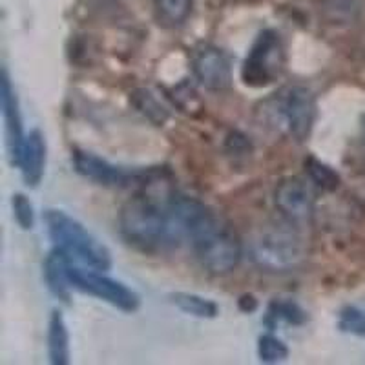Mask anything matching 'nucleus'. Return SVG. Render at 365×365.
Segmentation results:
<instances>
[{"mask_svg":"<svg viewBox=\"0 0 365 365\" xmlns=\"http://www.w3.org/2000/svg\"><path fill=\"white\" fill-rule=\"evenodd\" d=\"M141 190L120 208L119 230L126 243L143 252H159L178 247V230L172 203L178 192L168 187L161 170L150 172Z\"/></svg>","mask_w":365,"mask_h":365,"instance_id":"1","label":"nucleus"},{"mask_svg":"<svg viewBox=\"0 0 365 365\" xmlns=\"http://www.w3.org/2000/svg\"><path fill=\"white\" fill-rule=\"evenodd\" d=\"M187 243H190L200 265L214 276L232 272L243 256L236 230L201 201L195 205L188 223Z\"/></svg>","mask_w":365,"mask_h":365,"instance_id":"2","label":"nucleus"},{"mask_svg":"<svg viewBox=\"0 0 365 365\" xmlns=\"http://www.w3.org/2000/svg\"><path fill=\"white\" fill-rule=\"evenodd\" d=\"M249 254L257 269L272 274L292 272L307 256V247L296 225L283 221L263 227L249 241Z\"/></svg>","mask_w":365,"mask_h":365,"instance_id":"3","label":"nucleus"},{"mask_svg":"<svg viewBox=\"0 0 365 365\" xmlns=\"http://www.w3.org/2000/svg\"><path fill=\"white\" fill-rule=\"evenodd\" d=\"M263 120L296 143L309 139L316 120V97L309 88L291 84L263 103Z\"/></svg>","mask_w":365,"mask_h":365,"instance_id":"4","label":"nucleus"},{"mask_svg":"<svg viewBox=\"0 0 365 365\" xmlns=\"http://www.w3.org/2000/svg\"><path fill=\"white\" fill-rule=\"evenodd\" d=\"M46 227L55 249L63 250L71 262H77L88 269L108 270L112 267V254L86 227L68 216L64 210L50 208L44 214Z\"/></svg>","mask_w":365,"mask_h":365,"instance_id":"5","label":"nucleus"},{"mask_svg":"<svg viewBox=\"0 0 365 365\" xmlns=\"http://www.w3.org/2000/svg\"><path fill=\"white\" fill-rule=\"evenodd\" d=\"M285 68V48L282 37L274 29H263L247 55L241 79L247 86L263 88L272 84Z\"/></svg>","mask_w":365,"mask_h":365,"instance_id":"6","label":"nucleus"},{"mask_svg":"<svg viewBox=\"0 0 365 365\" xmlns=\"http://www.w3.org/2000/svg\"><path fill=\"white\" fill-rule=\"evenodd\" d=\"M68 274H70V282L73 289L86 292L90 296H96V298L119 309V311L135 312L141 305V299H139L135 291H132L125 283L104 276L103 270H88V267L70 259Z\"/></svg>","mask_w":365,"mask_h":365,"instance_id":"7","label":"nucleus"},{"mask_svg":"<svg viewBox=\"0 0 365 365\" xmlns=\"http://www.w3.org/2000/svg\"><path fill=\"white\" fill-rule=\"evenodd\" d=\"M75 170L83 178L96 181L104 187H117V188H128L133 185L141 187L143 182L148 179L152 170H126L123 166H115L108 163L106 159L99 155L86 152V150H73L71 155Z\"/></svg>","mask_w":365,"mask_h":365,"instance_id":"8","label":"nucleus"},{"mask_svg":"<svg viewBox=\"0 0 365 365\" xmlns=\"http://www.w3.org/2000/svg\"><path fill=\"white\" fill-rule=\"evenodd\" d=\"M192 70L195 81L208 91L221 93L232 86V64L217 46L200 44L192 51Z\"/></svg>","mask_w":365,"mask_h":365,"instance_id":"9","label":"nucleus"},{"mask_svg":"<svg viewBox=\"0 0 365 365\" xmlns=\"http://www.w3.org/2000/svg\"><path fill=\"white\" fill-rule=\"evenodd\" d=\"M274 205L292 225H303L312 220L316 195L312 187L302 178H285L274 190Z\"/></svg>","mask_w":365,"mask_h":365,"instance_id":"10","label":"nucleus"},{"mask_svg":"<svg viewBox=\"0 0 365 365\" xmlns=\"http://www.w3.org/2000/svg\"><path fill=\"white\" fill-rule=\"evenodd\" d=\"M2 113H4L6 123V137H8V152L9 159L15 166H17L19 158H21V150L24 145V130H22V119L21 110H19V99L17 93L13 90L11 81H9L8 71H2Z\"/></svg>","mask_w":365,"mask_h":365,"instance_id":"11","label":"nucleus"},{"mask_svg":"<svg viewBox=\"0 0 365 365\" xmlns=\"http://www.w3.org/2000/svg\"><path fill=\"white\" fill-rule=\"evenodd\" d=\"M17 168H21L22 179L29 188L38 187L46 170V139L38 128L26 135Z\"/></svg>","mask_w":365,"mask_h":365,"instance_id":"12","label":"nucleus"},{"mask_svg":"<svg viewBox=\"0 0 365 365\" xmlns=\"http://www.w3.org/2000/svg\"><path fill=\"white\" fill-rule=\"evenodd\" d=\"M68 267H70V257L63 252V250L53 249L44 259V282L50 289L51 294L55 298L63 299L64 303H70V274H68Z\"/></svg>","mask_w":365,"mask_h":365,"instance_id":"13","label":"nucleus"},{"mask_svg":"<svg viewBox=\"0 0 365 365\" xmlns=\"http://www.w3.org/2000/svg\"><path fill=\"white\" fill-rule=\"evenodd\" d=\"M48 356L53 365L70 364V334L58 311L51 312L48 324Z\"/></svg>","mask_w":365,"mask_h":365,"instance_id":"14","label":"nucleus"},{"mask_svg":"<svg viewBox=\"0 0 365 365\" xmlns=\"http://www.w3.org/2000/svg\"><path fill=\"white\" fill-rule=\"evenodd\" d=\"M130 103L152 125L163 126L166 120L170 119V112L166 110L165 104H161V101L152 91L146 90V88H137V90H133L130 93Z\"/></svg>","mask_w":365,"mask_h":365,"instance_id":"15","label":"nucleus"},{"mask_svg":"<svg viewBox=\"0 0 365 365\" xmlns=\"http://www.w3.org/2000/svg\"><path fill=\"white\" fill-rule=\"evenodd\" d=\"M170 302L174 303L179 311H182L188 316H195V318L210 319L216 318L220 314V307L216 302L203 298L200 294H190V292H175L170 296Z\"/></svg>","mask_w":365,"mask_h":365,"instance_id":"16","label":"nucleus"},{"mask_svg":"<svg viewBox=\"0 0 365 365\" xmlns=\"http://www.w3.org/2000/svg\"><path fill=\"white\" fill-rule=\"evenodd\" d=\"M194 0H154L155 19L166 28H178L190 17Z\"/></svg>","mask_w":365,"mask_h":365,"instance_id":"17","label":"nucleus"},{"mask_svg":"<svg viewBox=\"0 0 365 365\" xmlns=\"http://www.w3.org/2000/svg\"><path fill=\"white\" fill-rule=\"evenodd\" d=\"M265 322L270 327L278 325L279 322H285V324L291 325H303L307 322V312L303 311L298 303L283 302V299L278 302V299H276V302H272L269 305Z\"/></svg>","mask_w":365,"mask_h":365,"instance_id":"18","label":"nucleus"},{"mask_svg":"<svg viewBox=\"0 0 365 365\" xmlns=\"http://www.w3.org/2000/svg\"><path fill=\"white\" fill-rule=\"evenodd\" d=\"M303 165H305L307 178L311 179V182L314 187L322 188V190L325 192H334L340 187V174L329 165H325L324 161H319V159L311 155V158L305 159Z\"/></svg>","mask_w":365,"mask_h":365,"instance_id":"19","label":"nucleus"},{"mask_svg":"<svg viewBox=\"0 0 365 365\" xmlns=\"http://www.w3.org/2000/svg\"><path fill=\"white\" fill-rule=\"evenodd\" d=\"M324 11L332 24H349L360 15L361 0H325Z\"/></svg>","mask_w":365,"mask_h":365,"instance_id":"20","label":"nucleus"},{"mask_svg":"<svg viewBox=\"0 0 365 365\" xmlns=\"http://www.w3.org/2000/svg\"><path fill=\"white\" fill-rule=\"evenodd\" d=\"M257 356L263 364H278L289 358V347L274 334H263L257 340Z\"/></svg>","mask_w":365,"mask_h":365,"instance_id":"21","label":"nucleus"},{"mask_svg":"<svg viewBox=\"0 0 365 365\" xmlns=\"http://www.w3.org/2000/svg\"><path fill=\"white\" fill-rule=\"evenodd\" d=\"M338 327H340V331L354 334V336H365V311L360 307H354V305L341 309Z\"/></svg>","mask_w":365,"mask_h":365,"instance_id":"22","label":"nucleus"},{"mask_svg":"<svg viewBox=\"0 0 365 365\" xmlns=\"http://www.w3.org/2000/svg\"><path fill=\"white\" fill-rule=\"evenodd\" d=\"M13 216L22 230H31L35 225V212L31 201L24 194H15L11 200Z\"/></svg>","mask_w":365,"mask_h":365,"instance_id":"23","label":"nucleus"},{"mask_svg":"<svg viewBox=\"0 0 365 365\" xmlns=\"http://www.w3.org/2000/svg\"><path fill=\"white\" fill-rule=\"evenodd\" d=\"M364 143H365V128H364Z\"/></svg>","mask_w":365,"mask_h":365,"instance_id":"24","label":"nucleus"}]
</instances>
